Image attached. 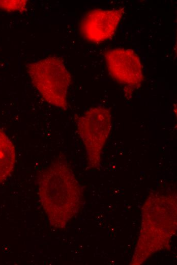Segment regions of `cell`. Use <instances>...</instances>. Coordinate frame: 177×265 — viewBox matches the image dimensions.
Returning <instances> with one entry per match:
<instances>
[{
    "instance_id": "7",
    "label": "cell",
    "mask_w": 177,
    "mask_h": 265,
    "mask_svg": "<svg viewBox=\"0 0 177 265\" xmlns=\"http://www.w3.org/2000/svg\"><path fill=\"white\" fill-rule=\"evenodd\" d=\"M15 162V146L3 129L0 128V183L10 176Z\"/></svg>"
},
{
    "instance_id": "5",
    "label": "cell",
    "mask_w": 177,
    "mask_h": 265,
    "mask_svg": "<svg viewBox=\"0 0 177 265\" xmlns=\"http://www.w3.org/2000/svg\"><path fill=\"white\" fill-rule=\"evenodd\" d=\"M108 71L112 77L130 92L139 88L144 77L138 55L132 50L117 48L104 54Z\"/></svg>"
},
{
    "instance_id": "3",
    "label": "cell",
    "mask_w": 177,
    "mask_h": 265,
    "mask_svg": "<svg viewBox=\"0 0 177 265\" xmlns=\"http://www.w3.org/2000/svg\"><path fill=\"white\" fill-rule=\"evenodd\" d=\"M27 71L33 85L45 101L63 110L67 108L72 77L60 58L49 56L30 63Z\"/></svg>"
},
{
    "instance_id": "6",
    "label": "cell",
    "mask_w": 177,
    "mask_h": 265,
    "mask_svg": "<svg viewBox=\"0 0 177 265\" xmlns=\"http://www.w3.org/2000/svg\"><path fill=\"white\" fill-rule=\"evenodd\" d=\"M125 8L88 12L82 19L80 30L88 41L99 43L112 38L124 13Z\"/></svg>"
},
{
    "instance_id": "4",
    "label": "cell",
    "mask_w": 177,
    "mask_h": 265,
    "mask_svg": "<svg viewBox=\"0 0 177 265\" xmlns=\"http://www.w3.org/2000/svg\"><path fill=\"white\" fill-rule=\"evenodd\" d=\"M111 120L110 110L98 106L88 109L76 120L90 168L97 169L100 166L102 150L112 127Z\"/></svg>"
},
{
    "instance_id": "2",
    "label": "cell",
    "mask_w": 177,
    "mask_h": 265,
    "mask_svg": "<svg viewBox=\"0 0 177 265\" xmlns=\"http://www.w3.org/2000/svg\"><path fill=\"white\" fill-rule=\"evenodd\" d=\"M176 232V195H150L142 207L140 232L130 264H141L166 249Z\"/></svg>"
},
{
    "instance_id": "8",
    "label": "cell",
    "mask_w": 177,
    "mask_h": 265,
    "mask_svg": "<svg viewBox=\"0 0 177 265\" xmlns=\"http://www.w3.org/2000/svg\"><path fill=\"white\" fill-rule=\"evenodd\" d=\"M26 5L27 1L24 0H0V9L9 12L24 11Z\"/></svg>"
},
{
    "instance_id": "1",
    "label": "cell",
    "mask_w": 177,
    "mask_h": 265,
    "mask_svg": "<svg viewBox=\"0 0 177 265\" xmlns=\"http://www.w3.org/2000/svg\"><path fill=\"white\" fill-rule=\"evenodd\" d=\"M40 202L50 225L62 229L79 212L83 195L73 170L56 160L40 175L38 180Z\"/></svg>"
}]
</instances>
